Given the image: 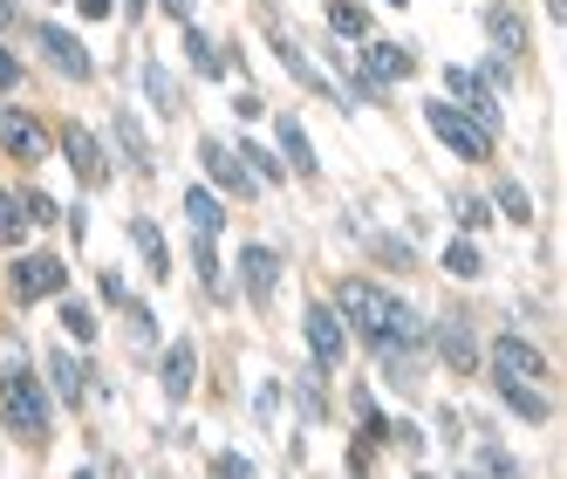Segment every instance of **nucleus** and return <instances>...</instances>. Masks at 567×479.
Instances as JSON below:
<instances>
[{
	"instance_id": "obj_1",
	"label": "nucleus",
	"mask_w": 567,
	"mask_h": 479,
	"mask_svg": "<svg viewBox=\"0 0 567 479\" xmlns=\"http://www.w3.org/2000/svg\"><path fill=\"white\" fill-rule=\"evenodd\" d=\"M336 315L370 343L377 356L383 349H417V315L403 308V295H383L377 282H342L336 288Z\"/></svg>"
},
{
	"instance_id": "obj_2",
	"label": "nucleus",
	"mask_w": 567,
	"mask_h": 479,
	"mask_svg": "<svg viewBox=\"0 0 567 479\" xmlns=\"http://www.w3.org/2000/svg\"><path fill=\"white\" fill-rule=\"evenodd\" d=\"M0 425H8L21 446H42V438H49V390L34 384L28 370L0 377Z\"/></svg>"
},
{
	"instance_id": "obj_3",
	"label": "nucleus",
	"mask_w": 567,
	"mask_h": 479,
	"mask_svg": "<svg viewBox=\"0 0 567 479\" xmlns=\"http://www.w3.org/2000/svg\"><path fill=\"white\" fill-rule=\"evenodd\" d=\"M424 124L437 131V144H444V151H458L465 165H485V157H493V137H485V131L472 124L465 110H452V103H444V96H437V103L424 110Z\"/></svg>"
},
{
	"instance_id": "obj_4",
	"label": "nucleus",
	"mask_w": 567,
	"mask_h": 479,
	"mask_svg": "<svg viewBox=\"0 0 567 479\" xmlns=\"http://www.w3.org/2000/svg\"><path fill=\"white\" fill-rule=\"evenodd\" d=\"M69 288V267L55 261V254H21L14 267H8V295L14 302H49V295H62Z\"/></svg>"
},
{
	"instance_id": "obj_5",
	"label": "nucleus",
	"mask_w": 567,
	"mask_h": 479,
	"mask_svg": "<svg viewBox=\"0 0 567 479\" xmlns=\"http://www.w3.org/2000/svg\"><path fill=\"white\" fill-rule=\"evenodd\" d=\"M444 75H452V110H465V116H472V124H478L485 137H499V124H506V116H499V96L478 83V69H444Z\"/></svg>"
},
{
	"instance_id": "obj_6",
	"label": "nucleus",
	"mask_w": 567,
	"mask_h": 479,
	"mask_svg": "<svg viewBox=\"0 0 567 479\" xmlns=\"http://www.w3.org/2000/svg\"><path fill=\"white\" fill-rule=\"evenodd\" d=\"M55 137H49V124L42 116H28V110H14V103H0V151L8 157H21V165H34Z\"/></svg>"
},
{
	"instance_id": "obj_7",
	"label": "nucleus",
	"mask_w": 567,
	"mask_h": 479,
	"mask_svg": "<svg viewBox=\"0 0 567 479\" xmlns=\"http://www.w3.org/2000/svg\"><path fill=\"white\" fill-rule=\"evenodd\" d=\"M301 329H308V349H315V370H336L342 356H349V329H342V315L329 302H315L301 315Z\"/></svg>"
},
{
	"instance_id": "obj_8",
	"label": "nucleus",
	"mask_w": 567,
	"mask_h": 479,
	"mask_svg": "<svg viewBox=\"0 0 567 479\" xmlns=\"http://www.w3.org/2000/svg\"><path fill=\"white\" fill-rule=\"evenodd\" d=\"M198 157H206V172H213V185H219L226 198H254V192H260V179L239 165V151H233V144L206 137V144H198Z\"/></svg>"
},
{
	"instance_id": "obj_9",
	"label": "nucleus",
	"mask_w": 567,
	"mask_h": 479,
	"mask_svg": "<svg viewBox=\"0 0 567 479\" xmlns=\"http://www.w3.org/2000/svg\"><path fill=\"white\" fill-rule=\"evenodd\" d=\"M239 288H247V302H274V288H280V254L267 247V240H247V247H239Z\"/></svg>"
},
{
	"instance_id": "obj_10",
	"label": "nucleus",
	"mask_w": 567,
	"mask_h": 479,
	"mask_svg": "<svg viewBox=\"0 0 567 479\" xmlns=\"http://www.w3.org/2000/svg\"><path fill=\"white\" fill-rule=\"evenodd\" d=\"M34 42H42V55L69 75V83H90V69H96V62H90V49L75 42V34H62L55 21H34Z\"/></svg>"
},
{
	"instance_id": "obj_11",
	"label": "nucleus",
	"mask_w": 567,
	"mask_h": 479,
	"mask_svg": "<svg viewBox=\"0 0 567 479\" xmlns=\"http://www.w3.org/2000/svg\"><path fill=\"white\" fill-rule=\"evenodd\" d=\"M493 370H499V377H519V384H540V377H547V356L526 343V336H499V343H493Z\"/></svg>"
},
{
	"instance_id": "obj_12",
	"label": "nucleus",
	"mask_w": 567,
	"mask_h": 479,
	"mask_svg": "<svg viewBox=\"0 0 567 479\" xmlns=\"http://www.w3.org/2000/svg\"><path fill=\"white\" fill-rule=\"evenodd\" d=\"M55 144H62V157L75 165V179H83V185H103V144H96L90 124H62Z\"/></svg>"
},
{
	"instance_id": "obj_13",
	"label": "nucleus",
	"mask_w": 567,
	"mask_h": 479,
	"mask_svg": "<svg viewBox=\"0 0 567 479\" xmlns=\"http://www.w3.org/2000/svg\"><path fill=\"white\" fill-rule=\"evenodd\" d=\"M274 137H280V157H288V172H295V179H315V172H321V157H315V144H308V131L295 124V116H280Z\"/></svg>"
},
{
	"instance_id": "obj_14",
	"label": "nucleus",
	"mask_w": 567,
	"mask_h": 479,
	"mask_svg": "<svg viewBox=\"0 0 567 479\" xmlns=\"http://www.w3.org/2000/svg\"><path fill=\"white\" fill-rule=\"evenodd\" d=\"M192 384H198V349L178 336V343L165 349V397H172V405H185V397H192Z\"/></svg>"
},
{
	"instance_id": "obj_15",
	"label": "nucleus",
	"mask_w": 567,
	"mask_h": 479,
	"mask_svg": "<svg viewBox=\"0 0 567 479\" xmlns=\"http://www.w3.org/2000/svg\"><path fill=\"white\" fill-rule=\"evenodd\" d=\"M485 34H493V49H499V62L526 49V21H519V8H513V0H493V14H485Z\"/></svg>"
},
{
	"instance_id": "obj_16",
	"label": "nucleus",
	"mask_w": 567,
	"mask_h": 479,
	"mask_svg": "<svg viewBox=\"0 0 567 479\" xmlns=\"http://www.w3.org/2000/svg\"><path fill=\"white\" fill-rule=\"evenodd\" d=\"M396 75H411V49H396V42L362 49V83H396Z\"/></svg>"
},
{
	"instance_id": "obj_17",
	"label": "nucleus",
	"mask_w": 567,
	"mask_h": 479,
	"mask_svg": "<svg viewBox=\"0 0 567 479\" xmlns=\"http://www.w3.org/2000/svg\"><path fill=\"white\" fill-rule=\"evenodd\" d=\"M499 397H506V411H519L526 425H547L554 405L540 397V384H519V377H499Z\"/></svg>"
},
{
	"instance_id": "obj_18",
	"label": "nucleus",
	"mask_w": 567,
	"mask_h": 479,
	"mask_svg": "<svg viewBox=\"0 0 567 479\" xmlns=\"http://www.w3.org/2000/svg\"><path fill=\"white\" fill-rule=\"evenodd\" d=\"M267 42H274V55H280V62H288V69H295V83H308L315 96H336V83H329V75H321V69H315V62H308V55H301V49L288 42V34H280V28L267 34Z\"/></svg>"
},
{
	"instance_id": "obj_19",
	"label": "nucleus",
	"mask_w": 567,
	"mask_h": 479,
	"mask_svg": "<svg viewBox=\"0 0 567 479\" xmlns=\"http://www.w3.org/2000/svg\"><path fill=\"white\" fill-rule=\"evenodd\" d=\"M437 356H444L452 370H478V343H472L465 323H437Z\"/></svg>"
},
{
	"instance_id": "obj_20",
	"label": "nucleus",
	"mask_w": 567,
	"mask_h": 479,
	"mask_svg": "<svg viewBox=\"0 0 567 479\" xmlns=\"http://www.w3.org/2000/svg\"><path fill=\"white\" fill-rule=\"evenodd\" d=\"M131 240H137V254L151 267V282H172V254H165V233H157L151 220H131Z\"/></svg>"
},
{
	"instance_id": "obj_21",
	"label": "nucleus",
	"mask_w": 567,
	"mask_h": 479,
	"mask_svg": "<svg viewBox=\"0 0 567 479\" xmlns=\"http://www.w3.org/2000/svg\"><path fill=\"white\" fill-rule=\"evenodd\" d=\"M185 220H192V233H219L226 226V206H219L206 185H185Z\"/></svg>"
},
{
	"instance_id": "obj_22",
	"label": "nucleus",
	"mask_w": 567,
	"mask_h": 479,
	"mask_svg": "<svg viewBox=\"0 0 567 479\" xmlns=\"http://www.w3.org/2000/svg\"><path fill=\"white\" fill-rule=\"evenodd\" d=\"M233 151H239V165H247V172H254L260 185H280V179H288V165H280V157H274L267 144H254V137H239Z\"/></svg>"
},
{
	"instance_id": "obj_23",
	"label": "nucleus",
	"mask_w": 567,
	"mask_h": 479,
	"mask_svg": "<svg viewBox=\"0 0 567 479\" xmlns=\"http://www.w3.org/2000/svg\"><path fill=\"white\" fill-rule=\"evenodd\" d=\"M49 377L62 390V405H83V364H75L69 349H49Z\"/></svg>"
},
{
	"instance_id": "obj_24",
	"label": "nucleus",
	"mask_w": 567,
	"mask_h": 479,
	"mask_svg": "<svg viewBox=\"0 0 567 479\" xmlns=\"http://www.w3.org/2000/svg\"><path fill=\"white\" fill-rule=\"evenodd\" d=\"M329 28L342 34V42H362V34H370V14H362L355 0H329Z\"/></svg>"
},
{
	"instance_id": "obj_25",
	"label": "nucleus",
	"mask_w": 567,
	"mask_h": 479,
	"mask_svg": "<svg viewBox=\"0 0 567 479\" xmlns=\"http://www.w3.org/2000/svg\"><path fill=\"white\" fill-rule=\"evenodd\" d=\"M28 240V206L14 192H0V247H21Z\"/></svg>"
},
{
	"instance_id": "obj_26",
	"label": "nucleus",
	"mask_w": 567,
	"mask_h": 479,
	"mask_svg": "<svg viewBox=\"0 0 567 479\" xmlns=\"http://www.w3.org/2000/svg\"><path fill=\"white\" fill-rule=\"evenodd\" d=\"M178 28H185V49H192L198 75H226V69H219V49L206 42V28H198V21H178Z\"/></svg>"
},
{
	"instance_id": "obj_27",
	"label": "nucleus",
	"mask_w": 567,
	"mask_h": 479,
	"mask_svg": "<svg viewBox=\"0 0 567 479\" xmlns=\"http://www.w3.org/2000/svg\"><path fill=\"white\" fill-rule=\"evenodd\" d=\"M213 240H219V233H198V240H192V261H198V282L219 295V247H213Z\"/></svg>"
},
{
	"instance_id": "obj_28",
	"label": "nucleus",
	"mask_w": 567,
	"mask_h": 479,
	"mask_svg": "<svg viewBox=\"0 0 567 479\" xmlns=\"http://www.w3.org/2000/svg\"><path fill=\"white\" fill-rule=\"evenodd\" d=\"M62 329H69L75 343H96V315H90L83 302H62Z\"/></svg>"
},
{
	"instance_id": "obj_29",
	"label": "nucleus",
	"mask_w": 567,
	"mask_h": 479,
	"mask_svg": "<svg viewBox=\"0 0 567 479\" xmlns=\"http://www.w3.org/2000/svg\"><path fill=\"white\" fill-rule=\"evenodd\" d=\"M444 267H452V274H465V282H472V274H478L485 261H478V247H472V240H452V247H444Z\"/></svg>"
},
{
	"instance_id": "obj_30",
	"label": "nucleus",
	"mask_w": 567,
	"mask_h": 479,
	"mask_svg": "<svg viewBox=\"0 0 567 479\" xmlns=\"http://www.w3.org/2000/svg\"><path fill=\"white\" fill-rule=\"evenodd\" d=\"M144 90H151V103H157V110H165V116L178 110V96H172V75H165V69H157V62L144 69Z\"/></svg>"
},
{
	"instance_id": "obj_31",
	"label": "nucleus",
	"mask_w": 567,
	"mask_h": 479,
	"mask_svg": "<svg viewBox=\"0 0 567 479\" xmlns=\"http://www.w3.org/2000/svg\"><path fill=\"white\" fill-rule=\"evenodd\" d=\"M499 213H506V220H519V226L534 220V206H526V192H519V185H499Z\"/></svg>"
},
{
	"instance_id": "obj_32",
	"label": "nucleus",
	"mask_w": 567,
	"mask_h": 479,
	"mask_svg": "<svg viewBox=\"0 0 567 479\" xmlns=\"http://www.w3.org/2000/svg\"><path fill=\"white\" fill-rule=\"evenodd\" d=\"M213 479H254V466L239 459V452H219V459H213Z\"/></svg>"
},
{
	"instance_id": "obj_33",
	"label": "nucleus",
	"mask_w": 567,
	"mask_h": 479,
	"mask_svg": "<svg viewBox=\"0 0 567 479\" xmlns=\"http://www.w3.org/2000/svg\"><path fill=\"white\" fill-rule=\"evenodd\" d=\"M478 466H485V479H513V459H506L499 446H485V452H478Z\"/></svg>"
},
{
	"instance_id": "obj_34",
	"label": "nucleus",
	"mask_w": 567,
	"mask_h": 479,
	"mask_svg": "<svg viewBox=\"0 0 567 479\" xmlns=\"http://www.w3.org/2000/svg\"><path fill=\"white\" fill-rule=\"evenodd\" d=\"M21 206H28V220H34V226H49V220H55V198H42V192H28Z\"/></svg>"
},
{
	"instance_id": "obj_35",
	"label": "nucleus",
	"mask_w": 567,
	"mask_h": 479,
	"mask_svg": "<svg viewBox=\"0 0 567 479\" xmlns=\"http://www.w3.org/2000/svg\"><path fill=\"white\" fill-rule=\"evenodd\" d=\"M14 83H21V62L8 55V42H0V90H14Z\"/></svg>"
},
{
	"instance_id": "obj_36",
	"label": "nucleus",
	"mask_w": 567,
	"mask_h": 479,
	"mask_svg": "<svg viewBox=\"0 0 567 479\" xmlns=\"http://www.w3.org/2000/svg\"><path fill=\"white\" fill-rule=\"evenodd\" d=\"M103 302H116V308H131V295H124V274H103Z\"/></svg>"
},
{
	"instance_id": "obj_37",
	"label": "nucleus",
	"mask_w": 567,
	"mask_h": 479,
	"mask_svg": "<svg viewBox=\"0 0 567 479\" xmlns=\"http://www.w3.org/2000/svg\"><path fill=\"white\" fill-rule=\"evenodd\" d=\"M377 254H383L390 267H411V247H396V240H377Z\"/></svg>"
},
{
	"instance_id": "obj_38",
	"label": "nucleus",
	"mask_w": 567,
	"mask_h": 479,
	"mask_svg": "<svg viewBox=\"0 0 567 479\" xmlns=\"http://www.w3.org/2000/svg\"><path fill=\"white\" fill-rule=\"evenodd\" d=\"M75 8H83L90 21H103V14H110V0H75Z\"/></svg>"
},
{
	"instance_id": "obj_39",
	"label": "nucleus",
	"mask_w": 567,
	"mask_h": 479,
	"mask_svg": "<svg viewBox=\"0 0 567 479\" xmlns=\"http://www.w3.org/2000/svg\"><path fill=\"white\" fill-rule=\"evenodd\" d=\"M165 14L172 21H192V0H165Z\"/></svg>"
},
{
	"instance_id": "obj_40",
	"label": "nucleus",
	"mask_w": 567,
	"mask_h": 479,
	"mask_svg": "<svg viewBox=\"0 0 567 479\" xmlns=\"http://www.w3.org/2000/svg\"><path fill=\"white\" fill-rule=\"evenodd\" d=\"M14 14H21V8H14V0H0V28H8V21H14Z\"/></svg>"
},
{
	"instance_id": "obj_41",
	"label": "nucleus",
	"mask_w": 567,
	"mask_h": 479,
	"mask_svg": "<svg viewBox=\"0 0 567 479\" xmlns=\"http://www.w3.org/2000/svg\"><path fill=\"white\" fill-rule=\"evenodd\" d=\"M547 8H554V21H567V0H547Z\"/></svg>"
},
{
	"instance_id": "obj_42",
	"label": "nucleus",
	"mask_w": 567,
	"mask_h": 479,
	"mask_svg": "<svg viewBox=\"0 0 567 479\" xmlns=\"http://www.w3.org/2000/svg\"><path fill=\"white\" fill-rule=\"evenodd\" d=\"M124 8H131V21H137V14H144V0H124Z\"/></svg>"
},
{
	"instance_id": "obj_43",
	"label": "nucleus",
	"mask_w": 567,
	"mask_h": 479,
	"mask_svg": "<svg viewBox=\"0 0 567 479\" xmlns=\"http://www.w3.org/2000/svg\"><path fill=\"white\" fill-rule=\"evenodd\" d=\"M75 479H96V472H75Z\"/></svg>"
},
{
	"instance_id": "obj_44",
	"label": "nucleus",
	"mask_w": 567,
	"mask_h": 479,
	"mask_svg": "<svg viewBox=\"0 0 567 479\" xmlns=\"http://www.w3.org/2000/svg\"><path fill=\"white\" fill-rule=\"evenodd\" d=\"M417 479H431V472H417Z\"/></svg>"
}]
</instances>
